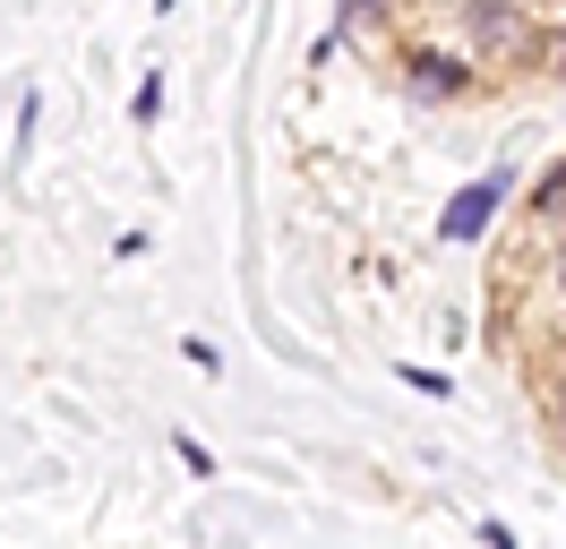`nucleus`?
Returning a JSON list of instances; mask_svg holds the SVG:
<instances>
[{"instance_id":"nucleus-1","label":"nucleus","mask_w":566,"mask_h":549,"mask_svg":"<svg viewBox=\"0 0 566 549\" xmlns=\"http://www.w3.org/2000/svg\"><path fill=\"white\" fill-rule=\"evenodd\" d=\"M463 34H472L481 61H506V52H524V9H515V0H472V9H463Z\"/></svg>"},{"instance_id":"nucleus-2","label":"nucleus","mask_w":566,"mask_h":549,"mask_svg":"<svg viewBox=\"0 0 566 549\" xmlns=\"http://www.w3.org/2000/svg\"><path fill=\"white\" fill-rule=\"evenodd\" d=\"M403 86L421 103H455V95H472V61L463 52H403Z\"/></svg>"},{"instance_id":"nucleus-3","label":"nucleus","mask_w":566,"mask_h":549,"mask_svg":"<svg viewBox=\"0 0 566 549\" xmlns=\"http://www.w3.org/2000/svg\"><path fill=\"white\" fill-rule=\"evenodd\" d=\"M541 52H549V69H558V77H566V18H558V27H549V34H541Z\"/></svg>"},{"instance_id":"nucleus-4","label":"nucleus","mask_w":566,"mask_h":549,"mask_svg":"<svg viewBox=\"0 0 566 549\" xmlns=\"http://www.w3.org/2000/svg\"><path fill=\"white\" fill-rule=\"evenodd\" d=\"M344 18H353V27H378V0H344Z\"/></svg>"},{"instance_id":"nucleus-5","label":"nucleus","mask_w":566,"mask_h":549,"mask_svg":"<svg viewBox=\"0 0 566 549\" xmlns=\"http://www.w3.org/2000/svg\"><path fill=\"white\" fill-rule=\"evenodd\" d=\"M549 412H558V429H566V370H558V386H549Z\"/></svg>"},{"instance_id":"nucleus-6","label":"nucleus","mask_w":566,"mask_h":549,"mask_svg":"<svg viewBox=\"0 0 566 549\" xmlns=\"http://www.w3.org/2000/svg\"><path fill=\"white\" fill-rule=\"evenodd\" d=\"M558 292H566V249H558Z\"/></svg>"}]
</instances>
